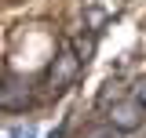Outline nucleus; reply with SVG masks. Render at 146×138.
Wrapping results in <instances>:
<instances>
[{
	"mask_svg": "<svg viewBox=\"0 0 146 138\" xmlns=\"http://www.w3.org/2000/svg\"><path fill=\"white\" fill-rule=\"evenodd\" d=\"M26 102H29V91H26V84L7 76V80L0 84V109H26Z\"/></svg>",
	"mask_w": 146,
	"mask_h": 138,
	"instance_id": "f03ea898",
	"label": "nucleus"
},
{
	"mask_svg": "<svg viewBox=\"0 0 146 138\" xmlns=\"http://www.w3.org/2000/svg\"><path fill=\"white\" fill-rule=\"evenodd\" d=\"M110 98H117V84H106V91L99 95V105H110Z\"/></svg>",
	"mask_w": 146,
	"mask_h": 138,
	"instance_id": "423d86ee",
	"label": "nucleus"
},
{
	"mask_svg": "<svg viewBox=\"0 0 146 138\" xmlns=\"http://www.w3.org/2000/svg\"><path fill=\"white\" fill-rule=\"evenodd\" d=\"M135 102H139V105H143V109H146V84L139 87V91H135Z\"/></svg>",
	"mask_w": 146,
	"mask_h": 138,
	"instance_id": "0eeeda50",
	"label": "nucleus"
},
{
	"mask_svg": "<svg viewBox=\"0 0 146 138\" xmlns=\"http://www.w3.org/2000/svg\"><path fill=\"white\" fill-rule=\"evenodd\" d=\"M146 116V109L135 98H124V102H117L113 105V113H110V124L117 127V131H131V127H139Z\"/></svg>",
	"mask_w": 146,
	"mask_h": 138,
	"instance_id": "f257e3e1",
	"label": "nucleus"
},
{
	"mask_svg": "<svg viewBox=\"0 0 146 138\" xmlns=\"http://www.w3.org/2000/svg\"><path fill=\"white\" fill-rule=\"evenodd\" d=\"M11 138H36V127L33 124H15L11 127Z\"/></svg>",
	"mask_w": 146,
	"mask_h": 138,
	"instance_id": "20e7f679",
	"label": "nucleus"
},
{
	"mask_svg": "<svg viewBox=\"0 0 146 138\" xmlns=\"http://www.w3.org/2000/svg\"><path fill=\"white\" fill-rule=\"evenodd\" d=\"M73 76H77V58H73V51H62L58 62L51 66V91H62Z\"/></svg>",
	"mask_w": 146,
	"mask_h": 138,
	"instance_id": "7ed1b4c3",
	"label": "nucleus"
},
{
	"mask_svg": "<svg viewBox=\"0 0 146 138\" xmlns=\"http://www.w3.org/2000/svg\"><path fill=\"white\" fill-rule=\"evenodd\" d=\"M84 138H117V127L110 124V127H91V131H84Z\"/></svg>",
	"mask_w": 146,
	"mask_h": 138,
	"instance_id": "39448f33",
	"label": "nucleus"
}]
</instances>
